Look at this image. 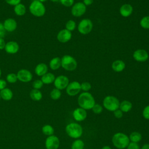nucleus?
<instances>
[{"label":"nucleus","instance_id":"obj_1","mask_svg":"<svg viewBox=\"0 0 149 149\" xmlns=\"http://www.w3.org/2000/svg\"><path fill=\"white\" fill-rule=\"evenodd\" d=\"M77 102L79 107L85 110L92 109L95 104L94 97L88 92L81 93L78 97Z\"/></svg>","mask_w":149,"mask_h":149},{"label":"nucleus","instance_id":"obj_2","mask_svg":"<svg viewBox=\"0 0 149 149\" xmlns=\"http://www.w3.org/2000/svg\"><path fill=\"white\" fill-rule=\"evenodd\" d=\"M112 142L116 148L118 149H124L127 147L130 143V140L126 134L118 132L114 134L112 136Z\"/></svg>","mask_w":149,"mask_h":149},{"label":"nucleus","instance_id":"obj_3","mask_svg":"<svg viewBox=\"0 0 149 149\" xmlns=\"http://www.w3.org/2000/svg\"><path fill=\"white\" fill-rule=\"evenodd\" d=\"M65 131L67 134L73 139H78L83 134V128L80 125L76 122H72L66 125Z\"/></svg>","mask_w":149,"mask_h":149},{"label":"nucleus","instance_id":"obj_4","mask_svg":"<svg viewBox=\"0 0 149 149\" xmlns=\"http://www.w3.org/2000/svg\"><path fill=\"white\" fill-rule=\"evenodd\" d=\"M29 10L33 16L39 17L45 15L46 9L43 3L37 0H34L29 6Z\"/></svg>","mask_w":149,"mask_h":149},{"label":"nucleus","instance_id":"obj_5","mask_svg":"<svg viewBox=\"0 0 149 149\" xmlns=\"http://www.w3.org/2000/svg\"><path fill=\"white\" fill-rule=\"evenodd\" d=\"M102 104L106 109L113 112L119 109L120 102L116 97L112 95H108L104 98Z\"/></svg>","mask_w":149,"mask_h":149},{"label":"nucleus","instance_id":"obj_6","mask_svg":"<svg viewBox=\"0 0 149 149\" xmlns=\"http://www.w3.org/2000/svg\"><path fill=\"white\" fill-rule=\"evenodd\" d=\"M61 66L66 70L73 71L76 69L77 63L73 56L65 55L61 58Z\"/></svg>","mask_w":149,"mask_h":149},{"label":"nucleus","instance_id":"obj_7","mask_svg":"<svg viewBox=\"0 0 149 149\" xmlns=\"http://www.w3.org/2000/svg\"><path fill=\"white\" fill-rule=\"evenodd\" d=\"M93 27V24L91 20L89 19H82L77 26V30L79 32L83 35L90 33Z\"/></svg>","mask_w":149,"mask_h":149},{"label":"nucleus","instance_id":"obj_8","mask_svg":"<svg viewBox=\"0 0 149 149\" xmlns=\"http://www.w3.org/2000/svg\"><path fill=\"white\" fill-rule=\"evenodd\" d=\"M86 12V6L83 2H77L72 6L71 13L74 17H80Z\"/></svg>","mask_w":149,"mask_h":149},{"label":"nucleus","instance_id":"obj_9","mask_svg":"<svg viewBox=\"0 0 149 149\" xmlns=\"http://www.w3.org/2000/svg\"><path fill=\"white\" fill-rule=\"evenodd\" d=\"M69 83L68 77L65 75H60L55 77L54 81V86L56 88L60 90L66 88Z\"/></svg>","mask_w":149,"mask_h":149},{"label":"nucleus","instance_id":"obj_10","mask_svg":"<svg viewBox=\"0 0 149 149\" xmlns=\"http://www.w3.org/2000/svg\"><path fill=\"white\" fill-rule=\"evenodd\" d=\"M81 90L80 83L76 81L69 83L66 88V92L69 96H75Z\"/></svg>","mask_w":149,"mask_h":149},{"label":"nucleus","instance_id":"obj_11","mask_svg":"<svg viewBox=\"0 0 149 149\" xmlns=\"http://www.w3.org/2000/svg\"><path fill=\"white\" fill-rule=\"evenodd\" d=\"M59 144V138L54 135L48 136L45 141V146L47 149H58Z\"/></svg>","mask_w":149,"mask_h":149},{"label":"nucleus","instance_id":"obj_12","mask_svg":"<svg viewBox=\"0 0 149 149\" xmlns=\"http://www.w3.org/2000/svg\"><path fill=\"white\" fill-rule=\"evenodd\" d=\"M16 74L17 79L23 83L29 82L33 79L31 72L27 69H20L17 72Z\"/></svg>","mask_w":149,"mask_h":149},{"label":"nucleus","instance_id":"obj_13","mask_svg":"<svg viewBox=\"0 0 149 149\" xmlns=\"http://www.w3.org/2000/svg\"><path fill=\"white\" fill-rule=\"evenodd\" d=\"M133 57L137 62H145L148 59L149 55L147 51L143 49H139L133 52Z\"/></svg>","mask_w":149,"mask_h":149},{"label":"nucleus","instance_id":"obj_14","mask_svg":"<svg viewBox=\"0 0 149 149\" xmlns=\"http://www.w3.org/2000/svg\"><path fill=\"white\" fill-rule=\"evenodd\" d=\"M56 38L60 42H67L72 38V33L71 31L66 30V29H62L58 32Z\"/></svg>","mask_w":149,"mask_h":149},{"label":"nucleus","instance_id":"obj_15","mask_svg":"<svg viewBox=\"0 0 149 149\" xmlns=\"http://www.w3.org/2000/svg\"><path fill=\"white\" fill-rule=\"evenodd\" d=\"M73 117L75 120L78 122H81L85 120L87 118V112L86 110L82 108H77L73 112Z\"/></svg>","mask_w":149,"mask_h":149},{"label":"nucleus","instance_id":"obj_16","mask_svg":"<svg viewBox=\"0 0 149 149\" xmlns=\"http://www.w3.org/2000/svg\"><path fill=\"white\" fill-rule=\"evenodd\" d=\"M4 49L8 54H15L19 51V45L17 42L14 41H10L6 43V45Z\"/></svg>","mask_w":149,"mask_h":149},{"label":"nucleus","instance_id":"obj_17","mask_svg":"<svg viewBox=\"0 0 149 149\" xmlns=\"http://www.w3.org/2000/svg\"><path fill=\"white\" fill-rule=\"evenodd\" d=\"M3 27L6 31L13 32L17 28V22L13 18H8L3 22Z\"/></svg>","mask_w":149,"mask_h":149},{"label":"nucleus","instance_id":"obj_18","mask_svg":"<svg viewBox=\"0 0 149 149\" xmlns=\"http://www.w3.org/2000/svg\"><path fill=\"white\" fill-rule=\"evenodd\" d=\"M133 10V6L130 4L125 3L120 7L119 13L122 16L124 17H127L132 14Z\"/></svg>","mask_w":149,"mask_h":149},{"label":"nucleus","instance_id":"obj_19","mask_svg":"<svg viewBox=\"0 0 149 149\" xmlns=\"http://www.w3.org/2000/svg\"><path fill=\"white\" fill-rule=\"evenodd\" d=\"M35 73L38 76H42L48 72V66L44 63H38L35 68Z\"/></svg>","mask_w":149,"mask_h":149},{"label":"nucleus","instance_id":"obj_20","mask_svg":"<svg viewBox=\"0 0 149 149\" xmlns=\"http://www.w3.org/2000/svg\"><path fill=\"white\" fill-rule=\"evenodd\" d=\"M112 69L116 72L123 71L126 66L125 62L122 60H116L112 63Z\"/></svg>","mask_w":149,"mask_h":149},{"label":"nucleus","instance_id":"obj_21","mask_svg":"<svg viewBox=\"0 0 149 149\" xmlns=\"http://www.w3.org/2000/svg\"><path fill=\"white\" fill-rule=\"evenodd\" d=\"M0 95L1 98L5 101H9L13 97V92L12 91L8 88H5L4 89L0 91Z\"/></svg>","mask_w":149,"mask_h":149},{"label":"nucleus","instance_id":"obj_22","mask_svg":"<svg viewBox=\"0 0 149 149\" xmlns=\"http://www.w3.org/2000/svg\"><path fill=\"white\" fill-rule=\"evenodd\" d=\"M55 79V75L53 73H49V72H47L45 74H44L43 76H41V79L43 84H49L54 83Z\"/></svg>","mask_w":149,"mask_h":149},{"label":"nucleus","instance_id":"obj_23","mask_svg":"<svg viewBox=\"0 0 149 149\" xmlns=\"http://www.w3.org/2000/svg\"><path fill=\"white\" fill-rule=\"evenodd\" d=\"M49 66V68L53 70L58 69L61 66V58L58 56L53 58L50 61Z\"/></svg>","mask_w":149,"mask_h":149},{"label":"nucleus","instance_id":"obj_24","mask_svg":"<svg viewBox=\"0 0 149 149\" xmlns=\"http://www.w3.org/2000/svg\"><path fill=\"white\" fill-rule=\"evenodd\" d=\"M132 104L130 101L128 100H123L119 104V109L123 112H129L132 108Z\"/></svg>","mask_w":149,"mask_h":149},{"label":"nucleus","instance_id":"obj_25","mask_svg":"<svg viewBox=\"0 0 149 149\" xmlns=\"http://www.w3.org/2000/svg\"><path fill=\"white\" fill-rule=\"evenodd\" d=\"M14 12L15 14L19 16L24 15L26 12V8L24 5L23 3H19L15 6L14 7Z\"/></svg>","mask_w":149,"mask_h":149},{"label":"nucleus","instance_id":"obj_26","mask_svg":"<svg viewBox=\"0 0 149 149\" xmlns=\"http://www.w3.org/2000/svg\"><path fill=\"white\" fill-rule=\"evenodd\" d=\"M30 97L31 100L36 101H38L42 99V94L39 90L33 88V90H31L30 93Z\"/></svg>","mask_w":149,"mask_h":149},{"label":"nucleus","instance_id":"obj_27","mask_svg":"<svg viewBox=\"0 0 149 149\" xmlns=\"http://www.w3.org/2000/svg\"><path fill=\"white\" fill-rule=\"evenodd\" d=\"M129 138L131 142L137 143L138 142L141 141L142 139V136L141 133L138 132H133L129 135Z\"/></svg>","mask_w":149,"mask_h":149},{"label":"nucleus","instance_id":"obj_28","mask_svg":"<svg viewBox=\"0 0 149 149\" xmlns=\"http://www.w3.org/2000/svg\"><path fill=\"white\" fill-rule=\"evenodd\" d=\"M42 132L47 136H52L54 133V129L50 125H45L42 127Z\"/></svg>","mask_w":149,"mask_h":149},{"label":"nucleus","instance_id":"obj_29","mask_svg":"<svg viewBox=\"0 0 149 149\" xmlns=\"http://www.w3.org/2000/svg\"><path fill=\"white\" fill-rule=\"evenodd\" d=\"M84 143L80 139L75 140L72 144V149H84Z\"/></svg>","mask_w":149,"mask_h":149},{"label":"nucleus","instance_id":"obj_30","mask_svg":"<svg viewBox=\"0 0 149 149\" xmlns=\"http://www.w3.org/2000/svg\"><path fill=\"white\" fill-rule=\"evenodd\" d=\"M61 96V90L56 88L52 89L50 92V97L54 100H57L60 98Z\"/></svg>","mask_w":149,"mask_h":149},{"label":"nucleus","instance_id":"obj_31","mask_svg":"<svg viewBox=\"0 0 149 149\" xmlns=\"http://www.w3.org/2000/svg\"><path fill=\"white\" fill-rule=\"evenodd\" d=\"M140 26L144 29H149V16H146L140 21Z\"/></svg>","mask_w":149,"mask_h":149},{"label":"nucleus","instance_id":"obj_32","mask_svg":"<svg viewBox=\"0 0 149 149\" xmlns=\"http://www.w3.org/2000/svg\"><path fill=\"white\" fill-rule=\"evenodd\" d=\"M76 22L73 20H68L65 24L66 29L70 31H73V30H74V29H76Z\"/></svg>","mask_w":149,"mask_h":149},{"label":"nucleus","instance_id":"obj_33","mask_svg":"<svg viewBox=\"0 0 149 149\" xmlns=\"http://www.w3.org/2000/svg\"><path fill=\"white\" fill-rule=\"evenodd\" d=\"M6 81L9 83H15L17 81V74L13 73H9L7 76H6Z\"/></svg>","mask_w":149,"mask_h":149},{"label":"nucleus","instance_id":"obj_34","mask_svg":"<svg viewBox=\"0 0 149 149\" xmlns=\"http://www.w3.org/2000/svg\"><path fill=\"white\" fill-rule=\"evenodd\" d=\"M81 90L84 91V92H88L91 88V85L89 82L84 81L80 84Z\"/></svg>","mask_w":149,"mask_h":149},{"label":"nucleus","instance_id":"obj_35","mask_svg":"<svg viewBox=\"0 0 149 149\" xmlns=\"http://www.w3.org/2000/svg\"><path fill=\"white\" fill-rule=\"evenodd\" d=\"M91 109H92L93 112L94 113L99 114V113H101L102 112L103 107L101 105H100L98 104H95Z\"/></svg>","mask_w":149,"mask_h":149},{"label":"nucleus","instance_id":"obj_36","mask_svg":"<svg viewBox=\"0 0 149 149\" xmlns=\"http://www.w3.org/2000/svg\"><path fill=\"white\" fill-rule=\"evenodd\" d=\"M43 83L41 81V80H36L33 81L32 84V86L34 89H37V90H40L41 88L43 86Z\"/></svg>","mask_w":149,"mask_h":149},{"label":"nucleus","instance_id":"obj_37","mask_svg":"<svg viewBox=\"0 0 149 149\" xmlns=\"http://www.w3.org/2000/svg\"><path fill=\"white\" fill-rule=\"evenodd\" d=\"M61 3L66 7L72 6L74 3V0H59Z\"/></svg>","mask_w":149,"mask_h":149},{"label":"nucleus","instance_id":"obj_38","mask_svg":"<svg viewBox=\"0 0 149 149\" xmlns=\"http://www.w3.org/2000/svg\"><path fill=\"white\" fill-rule=\"evenodd\" d=\"M143 116L147 120H149V105L144 107L142 112Z\"/></svg>","mask_w":149,"mask_h":149},{"label":"nucleus","instance_id":"obj_39","mask_svg":"<svg viewBox=\"0 0 149 149\" xmlns=\"http://www.w3.org/2000/svg\"><path fill=\"white\" fill-rule=\"evenodd\" d=\"M127 149H140L139 145L137 143L130 142L126 147Z\"/></svg>","mask_w":149,"mask_h":149},{"label":"nucleus","instance_id":"obj_40","mask_svg":"<svg viewBox=\"0 0 149 149\" xmlns=\"http://www.w3.org/2000/svg\"><path fill=\"white\" fill-rule=\"evenodd\" d=\"M123 112L120 109H118L113 111V114L115 117L118 119H120L123 116Z\"/></svg>","mask_w":149,"mask_h":149},{"label":"nucleus","instance_id":"obj_41","mask_svg":"<svg viewBox=\"0 0 149 149\" xmlns=\"http://www.w3.org/2000/svg\"><path fill=\"white\" fill-rule=\"evenodd\" d=\"M5 2L12 6H15L20 3L21 0H5Z\"/></svg>","mask_w":149,"mask_h":149},{"label":"nucleus","instance_id":"obj_42","mask_svg":"<svg viewBox=\"0 0 149 149\" xmlns=\"http://www.w3.org/2000/svg\"><path fill=\"white\" fill-rule=\"evenodd\" d=\"M6 30L3 27V23H0V38H3L5 36Z\"/></svg>","mask_w":149,"mask_h":149},{"label":"nucleus","instance_id":"obj_43","mask_svg":"<svg viewBox=\"0 0 149 149\" xmlns=\"http://www.w3.org/2000/svg\"><path fill=\"white\" fill-rule=\"evenodd\" d=\"M6 81L3 79H0V91L6 88Z\"/></svg>","mask_w":149,"mask_h":149},{"label":"nucleus","instance_id":"obj_44","mask_svg":"<svg viewBox=\"0 0 149 149\" xmlns=\"http://www.w3.org/2000/svg\"><path fill=\"white\" fill-rule=\"evenodd\" d=\"M6 45V42L3 38H0V50H2L5 48Z\"/></svg>","mask_w":149,"mask_h":149},{"label":"nucleus","instance_id":"obj_45","mask_svg":"<svg viewBox=\"0 0 149 149\" xmlns=\"http://www.w3.org/2000/svg\"><path fill=\"white\" fill-rule=\"evenodd\" d=\"M86 6H88L93 3V0H83V2Z\"/></svg>","mask_w":149,"mask_h":149},{"label":"nucleus","instance_id":"obj_46","mask_svg":"<svg viewBox=\"0 0 149 149\" xmlns=\"http://www.w3.org/2000/svg\"><path fill=\"white\" fill-rule=\"evenodd\" d=\"M140 149H149V144H144Z\"/></svg>","mask_w":149,"mask_h":149},{"label":"nucleus","instance_id":"obj_47","mask_svg":"<svg viewBox=\"0 0 149 149\" xmlns=\"http://www.w3.org/2000/svg\"><path fill=\"white\" fill-rule=\"evenodd\" d=\"M101 149H112V148L108 146H105L102 147Z\"/></svg>","mask_w":149,"mask_h":149},{"label":"nucleus","instance_id":"obj_48","mask_svg":"<svg viewBox=\"0 0 149 149\" xmlns=\"http://www.w3.org/2000/svg\"><path fill=\"white\" fill-rule=\"evenodd\" d=\"M37 1H40V2H45V1H47V0H37Z\"/></svg>","mask_w":149,"mask_h":149},{"label":"nucleus","instance_id":"obj_49","mask_svg":"<svg viewBox=\"0 0 149 149\" xmlns=\"http://www.w3.org/2000/svg\"><path fill=\"white\" fill-rule=\"evenodd\" d=\"M51 1H52V2H58V1H59V0H50Z\"/></svg>","mask_w":149,"mask_h":149},{"label":"nucleus","instance_id":"obj_50","mask_svg":"<svg viewBox=\"0 0 149 149\" xmlns=\"http://www.w3.org/2000/svg\"><path fill=\"white\" fill-rule=\"evenodd\" d=\"M1 74H2V71H1V68H0V77H1Z\"/></svg>","mask_w":149,"mask_h":149},{"label":"nucleus","instance_id":"obj_51","mask_svg":"<svg viewBox=\"0 0 149 149\" xmlns=\"http://www.w3.org/2000/svg\"><path fill=\"white\" fill-rule=\"evenodd\" d=\"M1 95H0V99H1Z\"/></svg>","mask_w":149,"mask_h":149},{"label":"nucleus","instance_id":"obj_52","mask_svg":"<svg viewBox=\"0 0 149 149\" xmlns=\"http://www.w3.org/2000/svg\"><path fill=\"white\" fill-rule=\"evenodd\" d=\"M148 70H149V67H148Z\"/></svg>","mask_w":149,"mask_h":149}]
</instances>
